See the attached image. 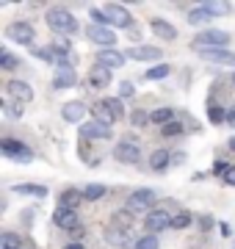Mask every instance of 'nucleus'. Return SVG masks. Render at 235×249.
I'll return each mask as SVG.
<instances>
[{
    "label": "nucleus",
    "mask_w": 235,
    "mask_h": 249,
    "mask_svg": "<svg viewBox=\"0 0 235 249\" xmlns=\"http://www.w3.org/2000/svg\"><path fill=\"white\" fill-rule=\"evenodd\" d=\"M194 42H197V50H218V47H224L230 42V34L213 28V31H202Z\"/></svg>",
    "instance_id": "obj_2"
},
{
    "label": "nucleus",
    "mask_w": 235,
    "mask_h": 249,
    "mask_svg": "<svg viewBox=\"0 0 235 249\" xmlns=\"http://www.w3.org/2000/svg\"><path fill=\"white\" fill-rule=\"evenodd\" d=\"M147 119H150V116H147V114H138V111H136V114H133V122H136L138 127H141V124H147Z\"/></svg>",
    "instance_id": "obj_44"
},
{
    "label": "nucleus",
    "mask_w": 235,
    "mask_h": 249,
    "mask_svg": "<svg viewBox=\"0 0 235 249\" xmlns=\"http://www.w3.org/2000/svg\"><path fill=\"white\" fill-rule=\"evenodd\" d=\"M97 64L108 67V70H119V67H125V55L119 50H114V47H108V50H100L97 53Z\"/></svg>",
    "instance_id": "obj_18"
},
{
    "label": "nucleus",
    "mask_w": 235,
    "mask_h": 249,
    "mask_svg": "<svg viewBox=\"0 0 235 249\" xmlns=\"http://www.w3.org/2000/svg\"><path fill=\"white\" fill-rule=\"evenodd\" d=\"M133 94H136V89H133V83H130V80L119 83V97H133Z\"/></svg>",
    "instance_id": "obj_40"
},
{
    "label": "nucleus",
    "mask_w": 235,
    "mask_h": 249,
    "mask_svg": "<svg viewBox=\"0 0 235 249\" xmlns=\"http://www.w3.org/2000/svg\"><path fill=\"white\" fill-rule=\"evenodd\" d=\"M169 163H172V152L169 150H155L152 155H150V166H152V172H163Z\"/></svg>",
    "instance_id": "obj_23"
},
{
    "label": "nucleus",
    "mask_w": 235,
    "mask_h": 249,
    "mask_svg": "<svg viewBox=\"0 0 235 249\" xmlns=\"http://www.w3.org/2000/svg\"><path fill=\"white\" fill-rule=\"evenodd\" d=\"M111 72L108 67H102V64H94L89 70V86L91 89H105V86H111Z\"/></svg>",
    "instance_id": "obj_11"
},
{
    "label": "nucleus",
    "mask_w": 235,
    "mask_h": 249,
    "mask_svg": "<svg viewBox=\"0 0 235 249\" xmlns=\"http://www.w3.org/2000/svg\"><path fill=\"white\" fill-rule=\"evenodd\" d=\"M227 122H230V124H233V127H235V106L230 108V111H227Z\"/></svg>",
    "instance_id": "obj_47"
},
{
    "label": "nucleus",
    "mask_w": 235,
    "mask_h": 249,
    "mask_svg": "<svg viewBox=\"0 0 235 249\" xmlns=\"http://www.w3.org/2000/svg\"><path fill=\"white\" fill-rule=\"evenodd\" d=\"M11 191H14V194H22V196H36V199L47 196V188L36 186V183H17V186H11Z\"/></svg>",
    "instance_id": "obj_21"
},
{
    "label": "nucleus",
    "mask_w": 235,
    "mask_h": 249,
    "mask_svg": "<svg viewBox=\"0 0 235 249\" xmlns=\"http://www.w3.org/2000/svg\"><path fill=\"white\" fill-rule=\"evenodd\" d=\"M0 150H3L6 158L17 160V163H31V160H34V152L28 150L25 144L14 142V139H3V142H0Z\"/></svg>",
    "instance_id": "obj_4"
},
{
    "label": "nucleus",
    "mask_w": 235,
    "mask_h": 249,
    "mask_svg": "<svg viewBox=\"0 0 235 249\" xmlns=\"http://www.w3.org/2000/svg\"><path fill=\"white\" fill-rule=\"evenodd\" d=\"M102 103L108 106V111H111L114 116H117V119H122V116H125V108H122V100H102Z\"/></svg>",
    "instance_id": "obj_34"
},
{
    "label": "nucleus",
    "mask_w": 235,
    "mask_h": 249,
    "mask_svg": "<svg viewBox=\"0 0 235 249\" xmlns=\"http://www.w3.org/2000/svg\"><path fill=\"white\" fill-rule=\"evenodd\" d=\"M172 119H174V111H172V108H155L152 114H150V122L163 124V127H166V124L172 122Z\"/></svg>",
    "instance_id": "obj_25"
},
{
    "label": "nucleus",
    "mask_w": 235,
    "mask_h": 249,
    "mask_svg": "<svg viewBox=\"0 0 235 249\" xmlns=\"http://www.w3.org/2000/svg\"><path fill=\"white\" fill-rule=\"evenodd\" d=\"M75 80H78V75H75V70L69 67V64H61V67H55L53 89H69V86H75Z\"/></svg>",
    "instance_id": "obj_13"
},
{
    "label": "nucleus",
    "mask_w": 235,
    "mask_h": 249,
    "mask_svg": "<svg viewBox=\"0 0 235 249\" xmlns=\"http://www.w3.org/2000/svg\"><path fill=\"white\" fill-rule=\"evenodd\" d=\"M136 249H161V241H158V235H144L136 241Z\"/></svg>",
    "instance_id": "obj_32"
},
{
    "label": "nucleus",
    "mask_w": 235,
    "mask_h": 249,
    "mask_svg": "<svg viewBox=\"0 0 235 249\" xmlns=\"http://www.w3.org/2000/svg\"><path fill=\"white\" fill-rule=\"evenodd\" d=\"M83 199H86V196H83V191H75V188H64V191H61V199H58V202H61V208H69V211H75V208H78Z\"/></svg>",
    "instance_id": "obj_22"
},
{
    "label": "nucleus",
    "mask_w": 235,
    "mask_h": 249,
    "mask_svg": "<svg viewBox=\"0 0 235 249\" xmlns=\"http://www.w3.org/2000/svg\"><path fill=\"white\" fill-rule=\"evenodd\" d=\"M161 133H163V136H177V133H183V124H180V122H169V124L161 130Z\"/></svg>",
    "instance_id": "obj_39"
},
{
    "label": "nucleus",
    "mask_w": 235,
    "mask_h": 249,
    "mask_svg": "<svg viewBox=\"0 0 235 249\" xmlns=\"http://www.w3.org/2000/svg\"><path fill=\"white\" fill-rule=\"evenodd\" d=\"M83 196H86L89 202H97L100 196H105V186H102V183H89V186L83 188Z\"/></svg>",
    "instance_id": "obj_27"
},
{
    "label": "nucleus",
    "mask_w": 235,
    "mask_h": 249,
    "mask_svg": "<svg viewBox=\"0 0 235 249\" xmlns=\"http://www.w3.org/2000/svg\"><path fill=\"white\" fill-rule=\"evenodd\" d=\"M114 158L119 160V163H138L141 160V150H138V144L133 142H119L117 144V150H114Z\"/></svg>",
    "instance_id": "obj_8"
},
{
    "label": "nucleus",
    "mask_w": 235,
    "mask_h": 249,
    "mask_svg": "<svg viewBox=\"0 0 235 249\" xmlns=\"http://www.w3.org/2000/svg\"><path fill=\"white\" fill-rule=\"evenodd\" d=\"M86 36H89V42L100 45L102 50H108V47L117 45V36H114V31H111L108 25H94V22H91V25L86 28Z\"/></svg>",
    "instance_id": "obj_5"
},
{
    "label": "nucleus",
    "mask_w": 235,
    "mask_h": 249,
    "mask_svg": "<svg viewBox=\"0 0 235 249\" xmlns=\"http://www.w3.org/2000/svg\"><path fill=\"white\" fill-rule=\"evenodd\" d=\"M102 11H105V17H108V25H114V28H130V22H133L130 11H127L125 6H119V3H108Z\"/></svg>",
    "instance_id": "obj_7"
},
{
    "label": "nucleus",
    "mask_w": 235,
    "mask_h": 249,
    "mask_svg": "<svg viewBox=\"0 0 235 249\" xmlns=\"http://www.w3.org/2000/svg\"><path fill=\"white\" fill-rule=\"evenodd\" d=\"M127 55L133 58V61H158L161 58V47H147V45H141V47H130L127 50Z\"/></svg>",
    "instance_id": "obj_19"
},
{
    "label": "nucleus",
    "mask_w": 235,
    "mask_h": 249,
    "mask_svg": "<svg viewBox=\"0 0 235 249\" xmlns=\"http://www.w3.org/2000/svg\"><path fill=\"white\" fill-rule=\"evenodd\" d=\"M6 89H9V94L17 100V103H31V100H34V89L28 86L25 80H9Z\"/></svg>",
    "instance_id": "obj_16"
},
{
    "label": "nucleus",
    "mask_w": 235,
    "mask_h": 249,
    "mask_svg": "<svg viewBox=\"0 0 235 249\" xmlns=\"http://www.w3.org/2000/svg\"><path fill=\"white\" fill-rule=\"evenodd\" d=\"M17 64H19V61L9 53V50H3V53H0V67H3V70H14Z\"/></svg>",
    "instance_id": "obj_36"
},
{
    "label": "nucleus",
    "mask_w": 235,
    "mask_h": 249,
    "mask_svg": "<svg viewBox=\"0 0 235 249\" xmlns=\"http://www.w3.org/2000/svg\"><path fill=\"white\" fill-rule=\"evenodd\" d=\"M199 58H205L210 64H221V67H235V53L227 50V47H218V50H199Z\"/></svg>",
    "instance_id": "obj_10"
},
{
    "label": "nucleus",
    "mask_w": 235,
    "mask_h": 249,
    "mask_svg": "<svg viewBox=\"0 0 235 249\" xmlns=\"http://www.w3.org/2000/svg\"><path fill=\"white\" fill-rule=\"evenodd\" d=\"M91 19H94V25H108L105 11H100V9H91ZM108 28H111V25H108Z\"/></svg>",
    "instance_id": "obj_38"
},
{
    "label": "nucleus",
    "mask_w": 235,
    "mask_h": 249,
    "mask_svg": "<svg viewBox=\"0 0 235 249\" xmlns=\"http://www.w3.org/2000/svg\"><path fill=\"white\" fill-rule=\"evenodd\" d=\"M202 6H205V9L213 14V17H216V14H224V11H230V6H227V3H202Z\"/></svg>",
    "instance_id": "obj_37"
},
{
    "label": "nucleus",
    "mask_w": 235,
    "mask_h": 249,
    "mask_svg": "<svg viewBox=\"0 0 235 249\" xmlns=\"http://www.w3.org/2000/svg\"><path fill=\"white\" fill-rule=\"evenodd\" d=\"M111 124H102L97 122V119H91V122H86L81 127V136H86V139H111Z\"/></svg>",
    "instance_id": "obj_17"
},
{
    "label": "nucleus",
    "mask_w": 235,
    "mask_h": 249,
    "mask_svg": "<svg viewBox=\"0 0 235 249\" xmlns=\"http://www.w3.org/2000/svg\"><path fill=\"white\" fill-rule=\"evenodd\" d=\"M224 183L227 186H235V166H230V172L224 175Z\"/></svg>",
    "instance_id": "obj_43"
},
{
    "label": "nucleus",
    "mask_w": 235,
    "mask_h": 249,
    "mask_svg": "<svg viewBox=\"0 0 235 249\" xmlns=\"http://www.w3.org/2000/svg\"><path fill=\"white\" fill-rule=\"evenodd\" d=\"M169 67H166V64H158V67H150V70H147V78L150 80H161V78H166V75H169Z\"/></svg>",
    "instance_id": "obj_33"
},
{
    "label": "nucleus",
    "mask_w": 235,
    "mask_h": 249,
    "mask_svg": "<svg viewBox=\"0 0 235 249\" xmlns=\"http://www.w3.org/2000/svg\"><path fill=\"white\" fill-rule=\"evenodd\" d=\"M185 160V155L183 152H172V163H183Z\"/></svg>",
    "instance_id": "obj_46"
},
{
    "label": "nucleus",
    "mask_w": 235,
    "mask_h": 249,
    "mask_svg": "<svg viewBox=\"0 0 235 249\" xmlns=\"http://www.w3.org/2000/svg\"><path fill=\"white\" fill-rule=\"evenodd\" d=\"M233 83H235V72H233Z\"/></svg>",
    "instance_id": "obj_50"
},
{
    "label": "nucleus",
    "mask_w": 235,
    "mask_h": 249,
    "mask_svg": "<svg viewBox=\"0 0 235 249\" xmlns=\"http://www.w3.org/2000/svg\"><path fill=\"white\" fill-rule=\"evenodd\" d=\"M191 222H194V216H191L188 211H180L177 216H172V227H174V230H185Z\"/></svg>",
    "instance_id": "obj_29"
},
{
    "label": "nucleus",
    "mask_w": 235,
    "mask_h": 249,
    "mask_svg": "<svg viewBox=\"0 0 235 249\" xmlns=\"http://www.w3.org/2000/svg\"><path fill=\"white\" fill-rule=\"evenodd\" d=\"M144 224H147V230H150V235H158L166 227H172V216L166 213V211H152V213H147Z\"/></svg>",
    "instance_id": "obj_9"
},
{
    "label": "nucleus",
    "mask_w": 235,
    "mask_h": 249,
    "mask_svg": "<svg viewBox=\"0 0 235 249\" xmlns=\"http://www.w3.org/2000/svg\"><path fill=\"white\" fill-rule=\"evenodd\" d=\"M61 116L67 122H81L83 116H86V106H83L81 100H72V103H67L61 108Z\"/></svg>",
    "instance_id": "obj_20"
},
{
    "label": "nucleus",
    "mask_w": 235,
    "mask_h": 249,
    "mask_svg": "<svg viewBox=\"0 0 235 249\" xmlns=\"http://www.w3.org/2000/svg\"><path fill=\"white\" fill-rule=\"evenodd\" d=\"M105 241H108L111 247H119V249H130V247H136L133 235H130L127 230H122V227H111V230L105 232Z\"/></svg>",
    "instance_id": "obj_12"
},
{
    "label": "nucleus",
    "mask_w": 235,
    "mask_h": 249,
    "mask_svg": "<svg viewBox=\"0 0 235 249\" xmlns=\"http://www.w3.org/2000/svg\"><path fill=\"white\" fill-rule=\"evenodd\" d=\"M45 19H47V28L58 36H72L75 31H78V19H75L67 9H50Z\"/></svg>",
    "instance_id": "obj_1"
},
{
    "label": "nucleus",
    "mask_w": 235,
    "mask_h": 249,
    "mask_svg": "<svg viewBox=\"0 0 235 249\" xmlns=\"http://www.w3.org/2000/svg\"><path fill=\"white\" fill-rule=\"evenodd\" d=\"M199 224H202V230H210V227H213V222H210V216H202V222H199Z\"/></svg>",
    "instance_id": "obj_45"
},
{
    "label": "nucleus",
    "mask_w": 235,
    "mask_h": 249,
    "mask_svg": "<svg viewBox=\"0 0 235 249\" xmlns=\"http://www.w3.org/2000/svg\"><path fill=\"white\" fill-rule=\"evenodd\" d=\"M227 172H230V163H224V160H216V166H213V175H218V178H224Z\"/></svg>",
    "instance_id": "obj_42"
},
{
    "label": "nucleus",
    "mask_w": 235,
    "mask_h": 249,
    "mask_svg": "<svg viewBox=\"0 0 235 249\" xmlns=\"http://www.w3.org/2000/svg\"><path fill=\"white\" fill-rule=\"evenodd\" d=\"M152 202H155V191L138 188V191H133V194L127 196V211L130 213H147L152 208Z\"/></svg>",
    "instance_id": "obj_3"
},
{
    "label": "nucleus",
    "mask_w": 235,
    "mask_h": 249,
    "mask_svg": "<svg viewBox=\"0 0 235 249\" xmlns=\"http://www.w3.org/2000/svg\"><path fill=\"white\" fill-rule=\"evenodd\" d=\"M114 219H119V224H122V227H130V224H133V213H130V211H119Z\"/></svg>",
    "instance_id": "obj_41"
},
{
    "label": "nucleus",
    "mask_w": 235,
    "mask_h": 249,
    "mask_svg": "<svg viewBox=\"0 0 235 249\" xmlns=\"http://www.w3.org/2000/svg\"><path fill=\"white\" fill-rule=\"evenodd\" d=\"M64 249H83V244H81V241H72V244H67Z\"/></svg>",
    "instance_id": "obj_48"
},
{
    "label": "nucleus",
    "mask_w": 235,
    "mask_h": 249,
    "mask_svg": "<svg viewBox=\"0 0 235 249\" xmlns=\"http://www.w3.org/2000/svg\"><path fill=\"white\" fill-rule=\"evenodd\" d=\"M0 249H22L19 238L14 232H3V238H0Z\"/></svg>",
    "instance_id": "obj_30"
},
{
    "label": "nucleus",
    "mask_w": 235,
    "mask_h": 249,
    "mask_svg": "<svg viewBox=\"0 0 235 249\" xmlns=\"http://www.w3.org/2000/svg\"><path fill=\"white\" fill-rule=\"evenodd\" d=\"M208 119H210V122H213V124H221V122H224V119H227L224 108L218 106V103H210V106H208Z\"/></svg>",
    "instance_id": "obj_28"
},
{
    "label": "nucleus",
    "mask_w": 235,
    "mask_h": 249,
    "mask_svg": "<svg viewBox=\"0 0 235 249\" xmlns=\"http://www.w3.org/2000/svg\"><path fill=\"white\" fill-rule=\"evenodd\" d=\"M91 111H94V119H97V122H102V124H114V122H117V116L108 111V106H105V103H97Z\"/></svg>",
    "instance_id": "obj_26"
},
{
    "label": "nucleus",
    "mask_w": 235,
    "mask_h": 249,
    "mask_svg": "<svg viewBox=\"0 0 235 249\" xmlns=\"http://www.w3.org/2000/svg\"><path fill=\"white\" fill-rule=\"evenodd\" d=\"M230 150L235 152V136H233V139H230Z\"/></svg>",
    "instance_id": "obj_49"
},
{
    "label": "nucleus",
    "mask_w": 235,
    "mask_h": 249,
    "mask_svg": "<svg viewBox=\"0 0 235 249\" xmlns=\"http://www.w3.org/2000/svg\"><path fill=\"white\" fill-rule=\"evenodd\" d=\"M53 50L58 55H64V58H67V55H69V50H72V42H69L67 36H61V39H55V42H53Z\"/></svg>",
    "instance_id": "obj_31"
},
{
    "label": "nucleus",
    "mask_w": 235,
    "mask_h": 249,
    "mask_svg": "<svg viewBox=\"0 0 235 249\" xmlns=\"http://www.w3.org/2000/svg\"><path fill=\"white\" fill-rule=\"evenodd\" d=\"M25 103H9V106H6V116H11V119H19V116L25 114Z\"/></svg>",
    "instance_id": "obj_35"
},
{
    "label": "nucleus",
    "mask_w": 235,
    "mask_h": 249,
    "mask_svg": "<svg viewBox=\"0 0 235 249\" xmlns=\"http://www.w3.org/2000/svg\"><path fill=\"white\" fill-rule=\"evenodd\" d=\"M53 222H55V227H61V230H75V227H78V213L58 205L55 213H53Z\"/></svg>",
    "instance_id": "obj_15"
},
{
    "label": "nucleus",
    "mask_w": 235,
    "mask_h": 249,
    "mask_svg": "<svg viewBox=\"0 0 235 249\" xmlns=\"http://www.w3.org/2000/svg\"><path fill=\"white\" fill-rule=\"evenodd\" d=\"M210 19H216V17H213L205 6H199V9H191L188 11V22H191V25H208Z\"/></svg>",
    "instance_id": "obj_24"
},
{
    "label": "nucleus",
    "mask_w": 235,
    "mask_h": 249,
    "mask_svg": "<svg viewBox=\"0 0 235 249\" xmlns=\"http://www.w3.org/2000/svg\"><path fill=\"white\" fill-rule=\"evenodd\" d=\"M150 31H152L158 39H163V42H172V39H177V28H174L172 22L161 19V17L150 19Z\"/></svg>",
    "instance_id": "obj_14"
},
{
    "label": "nucleus",
    "mask_w": 235,
    "mask_h": 249,
    "mask_svg": "<svg viewBox=\"0 0 235 249\" xmlns=\"http://www.w3.org/2000/svg\"><path fill=\"white\" fill-rule=\"evenodd\" d=\"M6 36H9L11 42H17V45H31L36 39V31L28 25V22H11L6 28Z\"/></svg>",
    "instance_id": "obj_6"
}]
</instances>
